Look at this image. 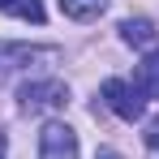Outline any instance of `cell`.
<instances>
[{"label":"cell","instance_id":"obj_1","mask_svg":"<svg viewBox=\"0 0 159 159\" xmlns=\"http://www.w3.org/2000/svg\"><path fill=\"white\" fill-rule=\"evenodd\" d=\"M69 103V86L60 78H34L17 90V107L22 112H60Z\"/></svg>","mask_w":159,"mask_h":159},{"label":"cell","instance_id":"obj_2","mask_svg":"<svg viewBox=\"0 0 159 159\" xmlns=\"http://www.w3.org/2000/svg\"><path fill=\"white\" fill-rule=\"evenodd\" d=\"M99 99H103L120 120H142V95H138V86L133 82H125V78H107L103 82V90H99Z\"/></svg>","mask_w":159,"mask_h":159},{"label":"cell","instance_id":"obj_3","mask_svg":"<svg viewBox=\"0 0 159 159\" xmlns=\"http://www.w3.org/2000/svg\"><path fill=\"white\" fill-rule=\"evenodd\" d=\"M82 146H78V133L60 120H48L43 133H39V159H78Z\"/></svg>","mask_w":159,"mask_h":159},{"label":"cell","instance_id":"obj_4","mask_svg":"<svg viewBox=\"0 0 159 159\" xmlns=\"http://www.w3.org/2000/svg\"><path fill=\"white\" fill-rule=\"evenodd\" d=\"M39 60H60V52L56 48H34V43H9V39H0V73L30 69Z\"/></svg>","mask_w":159,"mask_h":159},{"label":"cell","instance_id":"obj_5","mask_svg":"<svg viewBox=\"0 0 159 159\" xmlns=\"http://www.w3.org/2000/svg\"><path fill=\"white\" fill-rule=\"evenodd\" d=\"M120 39L129 43V48H142V52H155L159 43V30L146 22V17H125L120 22Z\"/></svg>","mask_w":159,"mask_h":159},{"label":"cell","instance_id":"obj_6","mask_svg":"<svg viewBox=\"0 0 159 159\" xmlns=\"http://www.w3.org/2000/svg\"><path fill=\"white\" fill-rule=\"evenodd\" d=\"M133 86H138L142 99H159V52H146V60L133 73Z\"/></svg>","mask_w":159,"mask_h":159},{"label":"cell","instance_id":"obj_7","mask_svg":"<svg viewBox=\"0 0 159 159\" xmlns=\"http://www.w3.org/2000/svg\"><path fill=\"white\" fill-rule=\"evenodd\" d=\"M103 9H107V0H60V13L73 22H95Z\"/></svg>","mask_w":159,"mask_h":159},{"label":"cell","instance_id":"obj_8","mask_svg":"<svg viewBox=\"0 0 159 159\" xmlns=\"http://www.w3.org/2000/svg\"><path fill=\"white\" fill-rule=\"evenodd\" d=\"M0 13H13V17H22V22H43V4L39 0H0Z\"/></svg>","mask_w":159,"mask_h":159},{"label":"cell","instance_id":"obj_9","mask_svg":"<svg viewBox=\"0 0 159 159\" xmlns=\"http://www.w3.org/2000/svg\"><path fill=\"white\" fill-rule=\"evenodd\" d=\"M146 146H151V155L159 159V125H151V129H146Z\"/></svg>","mask_w":159,"mask_h":159},{"label":"cell","instance_id":"obj_10","mask_svg":"<svg viewBox=\"0 0 159 159\" xmlns=\"http://www.w3.org/2000/svg\"><path fill=\"white\" fill-rule=\"evenodd\" d=\"M4 155H9V142H4V133H0V159H4Z\"/></svg>","mask_w":159,"mask_h":159},{"label":"cell","instance_id":"obj_11","mask_svg":"<svg viewBox=\"0 0 159 159\" xmlns=\"http://www.w3.org/2000/svg\"><path fill=\"white\" fill-rule=\"evenodd\" d=\"M99 159H120V155H116V151H99Z\"/></svg>","mask_w":159,"mask_h":159}]
</instances>
